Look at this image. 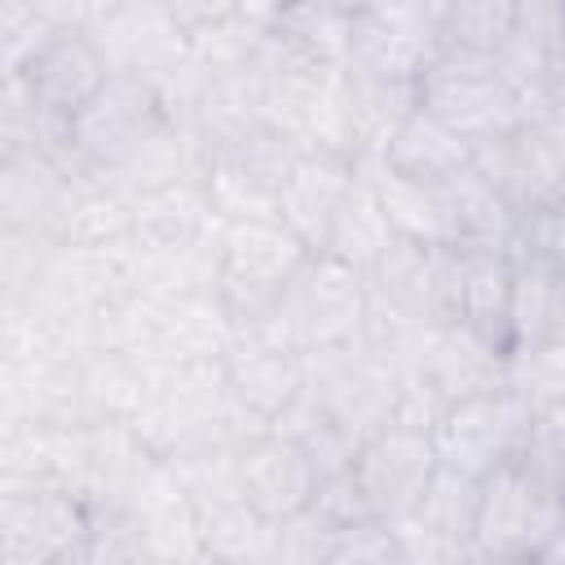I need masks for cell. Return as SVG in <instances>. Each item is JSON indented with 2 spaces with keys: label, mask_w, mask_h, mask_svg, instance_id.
<instances>
[{
  "label": "cell",
  "mask_w": 565,
  "mask_h": 565,
  "mask_svg": "<svg viewBox=\"0 0 565 565\" xmlns=\"http://www.w3.org/2000/svg\"><path fill=\"white\" fill-rule=\"evenodd\" d=\"M565 525V450L534 433V441L477 481L472 547L494 561H534Z\"/></svg>",
  "instance_id": "cell-1"
},
{
  "label": "cell",
  "mask_w": 565,
  "mask_h": 565,
  "mask_svg": "<svg viewBox=\"0 0 565 565\" xmlns=\"http://www.w3.org/2000/svg\"><path fill=\"white\" fill-rule=\"evenodd\" d=\"M137 441L150 450L154 463H181L203 450L234 446L252 433V424L238 415L221 362H194V366H168L141 406V415L128 424Z\"/></svg>",
  "instance_id": "cell-2"
},
{
  "label": "cell",
  "mask_w": 565,
  "mask_h": 565,
  "mask_svg": "<svg viewBox=\"0 0 565 565\" xmlns=\"http://www.w3.org/2000/svg\"><path fill=\"white\" fill-rule=\"evenodd\" d=\"M313 252L278 221H234L216 234V300L238 327L265 322Z\"/></svg>",
  "instance_id": "cell-3"
},
{
  "label": "cell",
  "mask_w": 565,
  "mask_h": 565,
  "mask_svg": "<svg viewBox=\"0 0 565 565\" xmlns=\"http://www.w3.org/2000/svg\"><path fill=\"white\" fill-rule=\"evenodd\" d=\"M366 313H371L366 278L331 256H309L282 305L256 327L282 340L287 349L313 358L358 344L366 335Z\"/></svg>",
  "instance_id": "cell-4"
},
{
  "label": "cell",
  "mask_w": 565,
  "mask_h": 565,
  "mask_svg": "<svg viewBox=\"0 0 565 565\" xmlns=\"http://www.w3.org/2000/svg\"><path fill=\"white\" fill-rule=\"evenodd\" d=\"M419 110L441 119L450 132H459L472 150L490 146L499 137H512L521 128V97L503 79L494 57L437 49L428 71L415 84Z\"/></svg>",
  "instance_id": "cell-5"
},
{
  "label": "cell",
  "mask_w": 565,
  "mask_h": 565,
  "mask_svg": "<svg viewBox=\"0 0 565 565\" xmlns=\"http://www.w3.org/2000/svg\"><path fill=\"white\" fill-rule=\"evenodd\" d=\"M534 428H539L534 406L512 384H499L463 402H450L433 428V446L441 468L486 481L534 441Z\"/></svg>",
  "instance_id": "cell-6"
},
{
  "label": "cell",
  "mask_w": 565,
  "mask_h": 565,
  "mask_svg": "<svg viewBox=\"0 0 565 565\" xmlns=\"http://www.w3.org/2000/svg\"><path fill=\"white\" fill-rule=\"evenodd\" d=\"M172 110L163 93L141 75H119L71 119V150L97 181H110L163 124Z\"/></svg>",
  "instance_id": "cell-7"
},
{
  "label": "cell",
  "mask_w": 565,
  "mask_h": 565,
  "mask_svg": "<svg viewBox=\"0 0 565 565\" xmlns=\"http://www.w3.org/2000/svg\"><path fill=\"white\" fill-rule=\"evenodd\" d=\"M446 4H353L349 75L419 84L441 49Z\"/></svg>",
  "instance_id": "cell-8"
},
{
  "label": "cell",
  "mask_w": 565,
  "mask_h": 565,
  "mask_svg": "<svg viewBox=\"0 0 565 565\" xmlns=\"http://www.w3.org/2000/svg\"><path fill=\"white\" fill-rule=\"evenodd\" d=\"M225 388L252 433L278 428L309 393V362L305 353L287 349L282 340L265 335L260 327H238L234 344L221 358Z\"/></svg>",
  "instance_id": "cell-9"
},
{
  "label": "cell",
  "mask_w": 565,
  "mask_h": 565,
  "mask_svg": "<svg viewBox=\"0 0 565 565\" xmlns=\"http://www.w3.org/2000/svg\"><path fill=\"white\" fill-rule=\"evenodd\" d=\"M472 168L512 203L516 216L552 212L565 199V137L547 119H530L512 137L477 146Z\"/></svg>",
  "instance_id": "cell-10"
},
{
  "label": "cell",
  "mask_w": 565,
  "mask_h": 565,
  "mask_svg": "<svg viewBox=\"0 0 565 565\" xmlns=\"http://www.w3.org/2000/svg\"><path fill=\"white\" fill-rule=\"evenodd\" d=\"M93 516L97 512L62 486L4 490L0 503L4 565H53L75 556L93 530Z\"/></svg>",
  "instance_id": "cell-11"
},
{
  "label": "cell",
  "mask_w": 565,
  "mask_h": 565,
  "mask_svg": "<svg viewBox=\"0 0 565 565\" xmlns=\"http://www.w3.org/2000/svg\"><path fill=\"white\" fill-rule=\"evenodd\" d=\"M4 79H18L44 115L75 119L115 79V66L88 35V26H62Z\"/></svg>",
  "instance_id": "cell-12"
},
{
  "label": "cell",
  "mask_w": 565,
  "mask_h": 565,
  "mask_svg": "<svg viewBox=\"0 0 565 565\" xmlns=\"http://www.w3.org/2000/svg\"><path fill=\"white\" fill-rule=\"evenodd\" d=\"M234 477L243 499L274 525L300 516L313 508L318 499V468L313 459L300 450V441H291L287 433H247L243 441H234Z\"/></svg>",
  "instance_id": "cell-13"
},
{
  "label": "cell",
  "mask_w": 565,
  "mask_h": 565,
  "mask_svg": "<svg viewBox=\"0 0 565 565\" xmlns=\"http://www.w3.org/2000/svg\"><path fill=\"white\" fill-rule=\"evenodd\" d=\"M437 468H441V459H437L433 437L388 424L358 450L349 472L362 490L366 512L380 516V521H397L424 499Z\"/></svg>",
  "instance_id": "cell-14"
},
{
  "label": "cell",
  "mask_w": 565,
  "mask_h": 565,
  "mask_svg": "<svg viewBox=\"0 0 565 565\" xmlns=\"http://www.w3.org/2000/svg\"><path fill=\"white\" fill-rule=\"evenodd\" d=\"M446 322L472 331L503 358H512V256L450 247Z\"/></svg>",
  "instance_id": "cell-15"
},
{
  "label": "cell",
  "mask_w": 565,
  "mask_h": 565,
  "mask_svg": "<svg viewBox=\"0 0 565 565\" xmlns=\"http://www.w3.org/2000/svg\"><path fill=\"white\" fill-rule=\"evenodd\" d=\"M358 185V159L331 154V150H300L282 190H278V221L313 252L322 256L331 225Z\"/></svg>",
  "instance_id": "cell-16"
},
{
  "label": "cell",
  "mask_w": 565,
  "mask_h": 565,
  "mask_svg": "<svg viewBox=\"0 0 565 565\" xmlns=\"http://www.w3.org/2000/svg\"><path fill=\"white\" fill-rule=\"evenodd\" d=\"M411 366L446 397V406L508 384V358L499 349H490L486 340H477L472 331L455 327V322L428 327L419 335V349H415Z\"/></svg>",
  "instance_id": "cell-17"
},
{
  "label": "cell",
  "mask_w": 565,
  "mask_h": 565,
  "mask_svg": "<svg viewBox=\"0 0 565 565\" xmlns=\"http://www.w3.org/2000/svg\"><path fill=\"white\" fill-rule=\"evenodd\" d=\"M362 168H388V172L424 181V185H446V181H455L459 172L472 168V146L459 132H450L441 119H433L428 110L415 106V115L397 128L388 150L375 163H362Z\"/></svg>",
  "instance_id": "cell-18"
},
{
  "label": "cell",
  "mask_w": 565,
  "mask_h": 565,
  "mask_svg": "<svg viewBox=\"0 0 565 565\" xmlns=\"http://www.w3.org/2000/svg\"><path fill=\"white\" fill-rule=\"evenodd\" d=\"M362 177L375 185V199L402 243L415 247H455V216L446 185H424L411 177H397L388 168H362Z\"/></svg>",
  "instance_id": "cell-19"
},
{
  "label": "cell",
  "mask_w": 565,
  "mask_h": 565,
  "mask_svg": "<svg viewBox=\"0 0 565 565\" xmlns=\"http://www.w3.org/2000/svg\"><path fill=\"white\" fill-rule=\"evenodd\" d=\"M565 313V269L543 252L512 256V353L561 331Z\"/></svg>",
  "instance_id": "cell-20"
},
{
  "label": "cell",
  "mask_w": 565,
  "mask_h": 565,
  "mask_svg": "<svg viewBox=\"0 0 565 565\" xmlns=\"http://www.w3.org/2000/svg\"><path fill=\"white\" fill-rule=\"evenodd\" d=\"M393 243H397V234H393V225H388V216H384V207L375 199V185L358 168V185L349 190L322 256H331V260H340V265H349V269H358L366 278Z\"/></svg>",
  "instance_id": "cell-21"
},
{
  "label": "cell",
  "mask_w": 565,
  "mask_h": 565,
  "mask_svg": "<svg viewBox=\"0 0 565 565\" xmlns=\"http://www.w3.org/2000/svg\"><path fill=\"white\" fill-rule=\"evenodd\" d=\"M274 35L305 57L349 66L353 44V4H278Z\"/></svg>",
  "instance_id": "cell-22"
},
{
  "label": "cell",
  "mask_w": 565,
  "mask_h": 565,
  "mask_svg": "<svg viewBox=\"0 0 565 565\" xmlns=\"http://www.w3.org/2000/svg\"><path fill=\"white\" fill-rule=\"evenodd\" d=\"M512 26H516V4H508V0H459V4L441 9V49L499 57L503 44L512 40Z\"/></svg>",
  "instance_id": "cell-23"
},
{
  "label": "cell",
  "mask_w": 565,
  "mask_h": 565,
  "mask_svg": "<svg viewBox=\"0 0 565 565\" xmlns=\"http://www.w3.org/2000/svg\"><path fill=\"white\" fill-rule=\"evenodd\" d=\"M508 384L534 406V415L565 397V331L508 358Z\"/></svg>",
  "instance_id": "cell-24"
},
{
  "label": "cell",
  "mask_w": 565,
  "mask_h": 565,
  "mask_svg": "<svg viewBox=\"0 0 565 565\" xmlns=\"http://www.w3.org/2000/svg\"><path fill=\"white\" fill-rule=\"evenodd\" d=\"M516 252H543V256H552V260L565 269V199H561L552 212L525 216V225H521V238H516L512 256H516Z\"/></svg>",
  "instance_id": "cell-25"
},
{
  "label": "cell",
  "mask_w": 565,
  "mask_h": 565,
  "mask_svg": "<svg viewBox=\"0 0 565 565\" xmlns=\"http://www.w3.org/2000/svg\"><path fill=\"white\" fill-rule=\"evenodd\" d=\"M534 433H539V437H547L552 446H561V450H565V397L539 411V428H534Z\"/></svg>",
  "instance_id": "cell-26"
},
{
  "label": "cell",
  "mask_w": 565,
  "mask_h": 565,
  "mask_svg": "<svg viewBox=\"0 0 565 565\" xmlns=\"http://www.w3.org/2000/svg\"><path fill=\"white\" fill-rule=\"evenodd\" d=\"M530 565H565V525L543 543V552H539Z\"/></svg>",
  "instance_id": "cell-27"
},
{
  "label": "cell",
  "mask_w": 565,
  "mask_h": 565,
  "mask_svg": "<svg viewBox=\"0 0 565 565\" xmlns=\"http://www.w3.org/2000/svg\"><path fill=\"white\" fill-rule=\"evenodd\" d=\"M468 565H530V561H494V556H481V552H477Z\"/></svg>",
  "instance_id": "cell-28"
},
{
  "label": "cell",
  "mask_w": 565,
  "mask_h": 565,
  "mask_svg": "<svg viewBox=\"0 0 565 565\" xmlns=\"http://www.w3.org/2000/svg\"><path fill=\"white\" fill-rule=\"evenodd\" d=\"M561 62H565V31H561Z\"/></svg>",
  "instance_id": "cell-29"
}]
</instances>
